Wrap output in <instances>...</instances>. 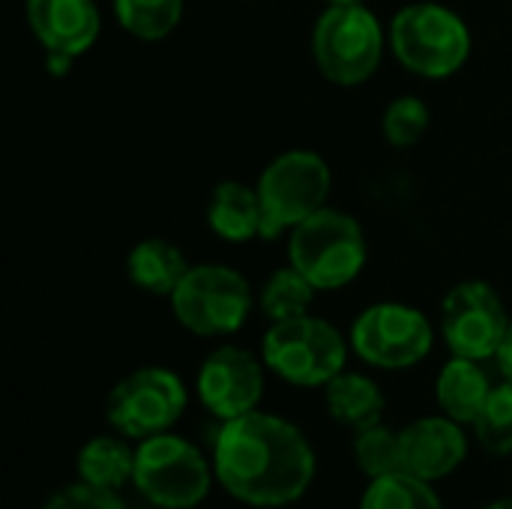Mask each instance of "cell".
<instances>
[{
    "label": "cell",
    "instance_id": "7402d4cb",
    "mask_svg": "<svg viewBox=\"0 0 512 509\" xmlns=\"http://www.w3.org/2000/svg\"><path fill=\"white\" fill-rule=\"evenodd\" d=\"M360 509H444L432 483L411 474H387L369 483Z\"/></svg>",
    "mask_w": 512,
    "mask_h": 509
},
{
    "label": "cell",
    "instance_id": "9c48e42d",
    "mask_svg": "<svg viewBox=\"0 0 512 509\" xmlns=\"http://www.w3.org/2000/svg\"><path fill=\"white\" fill-rule=\"evenodd\" d=\"M351 351L375 369H411L432 351L429 318L408 303H372L351 324Z\"/></svg>",
    "mask_w": 512,
    "mask_h": 509
},
{
    "label": "cell",
    "instance_id": "44dd1931",
    "mask_svg": "<svg viewBox=\"0 0 512 509\" xmlns=\"http://www.w3.org/2000/svg\"><path fill=\"white\" fill-rule=\"evenodd\" d=\"M183 6L186 0H111L117 24L141 42L171 36L183 21Z\"/></svg>",
    "mask_w": 512,
    "mask_h": 509
},
{
    "label": "cell",
    "instance_id": "3957f363",
    "mask_svg": "<svg viewBox=\"0 0 512 509\" xmlns=\"http://www.w3.org/2000/svg\"><path fill=\"white\" fill-rule=\"evenodd\" d=\"M369 258L363 225L336 207H324L291 228L288 264H294L318 291L351 285Z\"/></svg>",
    "mask_w": 512,
    "mask_h": 509
},
{
    "label": "cell",
    "instance_id": "8992f818",
    "mask_svg": "<svg viewBox=\"0 0 512 509\" xmlns=\"http://www.w3.org/2000/svg\"><path fill=\"white\" fill-rule=\"evenodd\" d=\"M168 300L174 318L204 339L237 333L258 303L249 279L228 264H192Z\"/></svg>",
    "mask_w": 512,
    "mask_h": 509
},
{
    "label": "cell",
    "instance_id": "6da1fadb",
    "mask_svg": "<svg viewBox=\"0 0 512 509\" xmlns=\"http://www.w3.org/2000/svg\"><path fill=\"white\" fill-rule=\"evenodd\" d=\"M213 459L222 489L249 507H288L315 480V450L306 435L294 423L264 411L225 420Z\"/></svg>",
    "mask_w": 512,
    "mask_h": 509
},
{
    "label": "cell",
    "instance_id": "ffe728a7",
    "mask_svg": "<svg viewBox=\"0 0 512 509\" xmlns=\"http://www.w3.org/2000/svg\"><path fill=\"white\" fill-rule=\"evenodd\" d=\"M135 474V453L117 438H93L78 453V477L90 486L117 492Z\"/></svg>",
    "mask_w": 512,
    "mask_h": 509
},
{
    "label": "cell",
    "instance_id": "f1b7e54d",
    "mask_svg": "<svg viewBox=\"0 0 512 509\" xmlns=\"http://www.w3.org/2000/svg\"><path fill=\"white\" fill-rule=\"evenodd\" d=\"M327 6H351V3H366V0H324Z\"/></svg>",
    "mask_w": 512,
    "mask_h": 509
},
{
    "label": "cell",
    "instance_id": "30bf717a",
    "mask_svg": "<svg viewBox=\"0 0 512 509\" xmlns=\"http://www.w3.org/2000/svg\"><path fill=\"white\" fill-rule=\"evenodd\" d=\"M186 402L189 393L177 372L144 366L111 387L105 399V417L120 435L144 441L168 432L183 417Z\"/></svg>",
    "mask_w": 512,
    "mask_h": 509
},
{
    "label": "cell",
    "instance_id": "2e32d148",
    "mask_svg": "<svg viewBox=\"0 0 512 509\" xmlns=\"http://www.w3.org/2000/svg\"><path fill=\"white\" fill-rule=\"evenodd\" d=\"M189 267L192 264L186 261L180 246H174L165 237H144L126 255L129 282L153 297H171L183 276L189 273Z\"/></svg>",
    "mask_w": 512,
    "mask_h": 509
},
{
    "label": "cell",
    "instance_id": "83f0119b",
    "mask_svg": "<svg viewBox=\"0 0 512 509\" xmlns=\"http://www.w3.org/2000/svg\"><path fill=\"white\" fill-rule=\"evenodd\" d=\"M72 57H63V54H45V72L54 75V78H63L69 69H72Z\"/></svg>",
    "mask_w": 512,
    "mask_h": 509
},
{
    "label": "cell",
    "instance_id": "7a4b0ae2",
    "mask_svg": "<svg viewBox=\"0 0 512 509\" xmlns=\"http://www.w3.org/2000/svg\"><path fill=\"white\" fill-rule=\"evenodd\" d=\"M387 45L408 72L444 81L468 63L471 30L456 9L435 0H417L390 18Z\"/></svg>",
    "mask_w": 512,
    "mask_h": 509
},
{
    "label": "cell",
    "instance_id": "f546056e",
    "mask_svg": "<svg viewBox=\"0 0 512 509\" xmlns=\"http://www.w3.org/2000/svg\"><path fill=\"white\" fill-rule=\"evenodd\" d=\"M486 509H512V498H507V501H495V504H489Z\"/></svg>",
    "mask_w": 512,
    "mask_h": 509
},
{
    "label": "cell",
    "instance_id": "8fae6325",
    "mask_svg": "<svg viewBox=\"0 0 512 509\" xmlns=\"http://www.w3.org/2000/svg\"><path fill=\"white\" fill-rule=\"evenodd\" d=\"M507 312L495 285L483 279H465L453 285L441 303V336L453 357L492 360L510 330Z\"/></svg>",
    "mask_w": 512,
    "mask_h": 509
},
{
    "label": "cell",
    "instance_id": "4316f807",
    "mask_svg": "<svg viewBox=\"0 0 512 509\" xmlns=\"http://www.w3.org/2000/svg\"><path fill=\"white\" fill-rule=\"evenodd\" d=\"M498 369H501V375L507 378L512 384V321H510V330H507V336H504V342H501V348H498Z\"/></svg>",
    "mask_w": 512,
    "mask_h": 509
},
{
    "label": "cell",
    "instance_id": "4fadbf2b",
    "mask_svg": "<svg viewBox=\"0 0 512 509\" xmlns=\"http://www.w3.org/2000/svg\"><path fill=\"white\" fill-rule=\"evenodd\" d=\"M24 18L45 54L78 60L102 33L96 0H24Z\"/></svg>",
    "mask_w": 512,
    "mask_h": 509
},
{
    "label": "cell",
    "instance_id": "d6986e66",
    "mask_svg": "<svg viewBox=\"0 0 512 509\" xmlns=\"http://www.w3.org/2000/svg\"><path fill=\"white\" fill-rule=\"evenodd\" d=\"M315 285L294 267H279L273 270L261 291H258V309L261 315L276 324V321H288V318H300V315H309V306L315 300Z\"/></svg>",
    "mask_w": 512,
    "mask_h": 509
},
{
    "label": "cell",
    "instance_id": "ba28073f",
    "mask_svg": "<svg viewBox=\"0 0 512 509\" xmlns=\"http://www.w3.org/2000/svg\"><path fill=\"white\" fill-rule=\"evenodd\" d=\"M132 483L156 507L192 509L210 492V465L186 438L162 432L135 450Z\"/></svg>",
    "mask_w": 512,
    "mask_h": 509
},
{
    "label": "cell",
    "instance_id": "603a6c76",
    "mask_svg": "<svg viewBox=\"0 0 512 509\" xmlns=\"http://www.w3.org/2000/svg\"><path fill=\"white\" fill-rule=\"evenodd\" d=\"M354 459L360 471L369 480L387 477V474H402V441L399 432L375 423L369 429H360L354 438Z\"/></svg>",
    "mask_w": 512,
    "mask_h": 509
},
{
    "label": "cell",
    "instance_id": "cb8c5ba5",
    "mask_svg": "<svg viewBox=\"0 0 512 509\" xmlns=\"http://www.w3.org/2000/svg\"><path fill=\"white\" fill-rule=\"evenodd\" d=\"M429 123H432L429 105H426L420 96L405 93V96H396V99L384 108L381 132H384V138L390 141V147L408 150V147H414V144L426 135Z\"/></svg>",
    "mask_w": 512,
    "mask_h": 509
},
{
    "label": "cell",
    "instance_id": "9a60e30c",
    "mask_svg": "<svg viewBox=\"0 0 512 509\" xmlns=\"http://www.w3.org/2000/svg\"><path fill=\"white\" fill-rule=\"evenodd\" d=\"M207 225L225 243H249L261 237L264 204L258 189L240 180L216 183L207 201Z\"/></svg>",
    "mask_w": 512,
    "mask_h": 509
},
{
    "label": "cell",
    "instance_id": "484cf974",
    "mask_svg": "<svg viewBox=\"0 0 512 509\" xmlns=\"http://www.w3.org/2000/svg\"><path fill=\"white\" fill-rule=\"evenodd\" d=\"M42 509H126L111 489H99L90 483H75L60 489Z\"/></svg>",
    "mask_w": 512,
    "mask_h": 509
},
{
    "label": "cell",
    "instance_id": "277c9868",
    "mask_svg": "<svg viewBox=\"0 0 512 509\" xmlns=\"http://www.w3.org/2000/svg\"><path fill=\"white\" fill-rule=\"evenodd\" d=\"M387 33L366 3L327 6L312 27L318 72L339 87L366 84L384 60Z\"/></svg>",
    "mask_w": 512,
    "mask_h": 509
},
{
    "label": "cell",
    "instance_id": "7c38bea8",
    "mask_svg": "<svg viewBox=\"0 0 512 509\" xmlns=\"http://www.w3.org/2000/svg\"><path fill=\"white\" fill-rule=\"evenodd\" d=\"M195 390L201 405L222 423L243 417L258 411V402L264 399V366L252 351L222 345L201 363Z\"/></svg>",
    "mask_w": 512,
    "mask_h": 509
},
{
    "label": "cell",
    "instance_id": "ac0fdd59",
    "mask_svg": "<svg viewBox=\"0 0 512 509\" xmlns=\"http://www.w3.org/2000/svg\"><path fill=\"white\" fill-rule=\"evenodd\" d=\"M324 402H327L330 417L354 432L381 423V414L387 405L381 387L360 372H339L324 387Z\"/></svg>",
    "mask_w": 512,
    "mask_h": 509
},
{
    "label": "cell",
    "instance_id": "d4e9b609",
    "mask_svg": "<svg viewBox=\"0 0 512 509\" xmlns=\"http://www.w3.org/2000/svg\"><path fill=\"white\" fill-rule=\"evenodd\" d=\"M477 441L492 456H510L512 453V384H501L486 399L480 417L474 420Z\"/></svg>",
    "mask_w": 512,
    "mask_h": 509
},
{
    "label": "cell",
    "instance_id": "e0dca14e",
    "mask_svg": "<svg viewBox=\"0 0 512 509\" xmlns=\"http://www.w3.org/2000/svg\"><path fill=\"white\" fill-rule=\"evenodd\" d=\"M492 384L489 375L483 372L480 360H468V357H453L444 363L438 384H435V396L441 411L456 420V423H471L480 417L486 399L492 396Z\"/></svg>",
    "mask_w": 512,
    "mask_h": 509
},
{
    "label": "cell",
    "instance_id": "5bb4252c",
    "mask_svg": "<svg viewBox=\"0 0 512 509\" xmlns=\"http://www.w3.org/2000/svg\"><path fill=\"white\" fill-rule=\"evenodd\" d=\"M402 471L426 483L450 477L468 456V438L462 423L444 417H420L399 432Z\"/></svg>",
    "mask_w": 512,
    "mask_h": 509
},
{
    "label": "cell",
    "instance_id": "5b68a950",
    "mask_svg": "<svg viewBox=\"0 0 512 509\" xmlns=\"http://www.w3.org/2000/svg\"><path fill=\"white\" fill-rule=\"evenodd\" d=\"M345 336L324 318L300 315L270 324L261 342L264 366L294 387H327L348 363Z\"/></svg>",
    "mask_w": 512,
    "mask_h": 509
},
{
    "label": "cell",
    "instance_id": "52a82bcc",
    "mask_svg": "<svg viewBox=\"0 0 512 509\" xmlns=\"http://www.w3.org/2000/svg\"><path fill=\"white\" fill-rule=\"evenodd\" d=\"M264 204L261 237L276 240L285 231L297 228L303 219L327 207L333 174L324 156L312 150H288L279 153L255 183Z\"/></svg>",
    "mask_w": 512,
    "mask_h": 509
}]
</instances>
